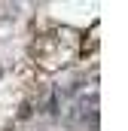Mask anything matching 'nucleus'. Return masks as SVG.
<instances>
[{"label":"nucleus","instance_id":"1","mask_svg":"<svg viewBox=\"0 0 128 131\" xmlns=\"http://www.w3.org/2000/svg\"><path fill=\"white\" fill-rule=\"evenodd\" d=\"M70 122H76V125H89V128H95V125H98V98H95V95L79 98L76 104H73Z\"/></svg>","mask_w":128,"mask_h":131}]
</instances>
